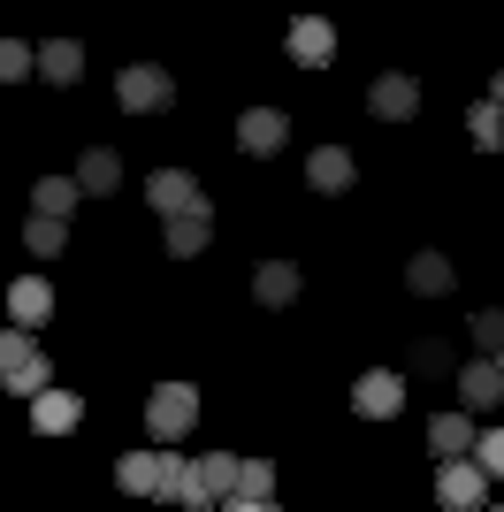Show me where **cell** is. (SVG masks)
Wrapping results in <instances>:
<instances>
[{
    "instance_id": "6da1fadb",
    "label": "cell",
    "mask_w": 504,
    "mask_h": 512,
    "mask_svg": "<svg viewBox=\"0 0 504 512\" xmlns=\"http://www.w3.org/2000/svg\"><path fill=\"white\" fill-rule=\"evenodd\" d=\"M184 459H176V451H130V459H115V490L123 497H168V505H176V497H184Z\"/></svg>"
},
{
    "instance_id": "7a4b0ae2",
    "label": "cell",
    "mask_w": 504,
    "mask_h": 512,
    "mask_svg": "<svg viewBox=\"0 0 504 512\" xmlns=\"http://www.w3.org/2000/svg\"><path fill=\"white\" fill-rule=\"evenodd\" d=\"M191 421H199V390L191 383H153V398H146V436L153 444H176V436H191Z\"/></svg>"
},
{
    "instance_id": "3957f363",
    "label": "cell",
    "mask_w": 504,
    "mask_h": 512,
    "mask_svg": "<svg viewBox=\"0 0 504 512\" xmlns=\"http://www.w3.org/2000/svg\"><path fill=\"white\" fill-rule=\"evenodd\" d=\"M222 497H237V451H207V459H191V474H184V497H176V505H191V512H214Z\"/></svg>"
},
{
    "instance_id": "277c9868",
    "label": "cell",
    "mask_w": 504,
    "mask_h": 512,
    "mask_svg": "<svg viewBox=\"0 0 504 512\" xmlns=\"http://www.w3.org/2000/svg\"><path fill=\"white\" fill-rule=\"evenodd\" d=\"M115 100H123V115H161L168 100H176V77H168L161 62H138L115 77Z\"/></svg>"
},
{
    "instance_id": "5b68a950",
    "label": "cell",
    "mask_w": 504,
    "mask_h": 512,
    "mask_svg": "<svg viewBox=\"0 0 504 512\" xmlns=\"http://www.w3.org/2000/svg\"><path fill=\"white\" fill-rule=\"evenodd\" d=\"M398 406H405V375L398 367H367L352 383V413H367V421H398Z\"/></svg>"
},
{
    "instance_id": "8992f818",
    "label": "cell",
    "mask_w": 504,
    "mask_h": 512,
    "mask_svg": "<svg viewBox=\"0 0 504 512\" xmlns=\"http://www.w3.org/2000/svg\"><path fill=\"white\" fill-rule=\"evenodd\" d=\"M436 497L451 512H482V497H489V474L474 467V459H443L436 467Z\"/></svg>"
},
{
    "instance_id": "52a82bcc",
    "label": "cell",
    "mask_w": 504,
    "mask_h": 512,
    "mask_svg": "<svg viewBox=\"0 0 504 512\" xmlns=\"http://www.w3.org/2000/svg\"><path fill=\"white\" fill-rule=\"evenodd\" d=\"M283 138H291V115H283V107H245V115H237V146H245L252 161L275 153Z\"/></svg>"
},
{
    "instance_id": "ba28073f",
    "label": "cell",
    "mask_w": 504,
    "mask_h": 512,
    "mask_svg": "<svg viewBox=\"0 0 504 512\" xmlns=\"http://www.w3.org/2000/svg\"><path fill=\"white\" fill-rule=\"evenodd\" d=\"M367 107H375L382 123H405V115H413V107H420V85H413V77H405V69H382L375 85H367Z\"/></svg>"
},
{
    "instance_id": "9c48e42d",
    "label": "cell",
    "mask_w": 504,
    "mask_h": 512,
    "mask_svg": "<svg viewBox=\"0 0 504 512\" xmlns=\"http://www.w3.org/2000/svg\"><path fill=\"white\" fill-rule=\"evenodd\" d=\"M497 406H504V375H497V360L459 367V413H497Z\"/></svg>"
},
{
    "instance_id": "30bf717a",
    "label": "cell",
    "mask_w": 504,
    "mask_h": 512,
    "mask_svg": "<svg viewBox=\"0 0 504 512\" xmlns=\"http://www.w3.org/2000/svg\"><path fill=\"white\" fill-rule=\"evenodd\" d=\"M146 199H153V207H161V222H168V214L199 207V199H207V192H199V176H184V169H153V176H146Z\"/></svg>"
},
{
    "instance_id": "8fae6325",
    "label": "cell",
    "mask_w": 504,
    "mask_h": 512,
    "mask_svg": "<svg viewBox=\"0 0 504 512\" xmlns=\"http://www.w3.org/2000/svg\"><path fill=\"white\" fill-rule=\"evenodd\" d=\"M207 237H214V207H207V199L184 207V214H168V253H176V260L207 253Z\"/></svg>"
},
{
    "instance_id": "7c38bea8",
    "label": "cell",
    "mask_w": 504,
    "mask_h": 512,
    "mask_svg": "<svg viewBox=\"0 0 504 512\" xmlns=\"http://www.w3.org/2000/svg\"><path fill=\"white\" fill-rule=\"evenodd\" d=\"M428 451L436 459H474V413H436L428 421Z\"/></svg>"
},
{
    "instance_id": "4fadbf2b",
    "label": "cell",
    "mask_w": 504,
    "mask_h": 512,
    "mask_svg": "<svg viewBox=\"0 0 504 512\" xmlns=\"http://www.w3.org/2000/svg\"><path fill=\"white\" fill-rule=\"evenodd\" d=\"M8 314H16V329H39V321L54 314V291H46V276H16V283H8Z\"/></svg>"
},
{
    "instance_id": "5bb4252c",
    "label": "cell",
    "mask_w": 504,
    "mask_h": 512,
    "mask_svg": "<svg viewBox=\"0 0 504 512\" xmlns=\"http://www.w3.org/2000/svg\"><path fill=\"white\" fill-rule=\"evenodd\" d=\"M451 283H459V276H451V260H443V253H413V260H405V291H413V299H443Z\"/></svg>"
},
{
    "instance_id": "9a60e30c",
    "label": "cell",
    "mask_w": 504,
    "mask_h": 512,
    "mask_svg": "<svg viewBox=\"0 0 504 512\" xmlns=\"http://www.w3.org/2000/svg\"><path fill=\"white\" fill-rule=\"evenodd\" d=\"M306 176H314V192H329V199H336V192H352V176H359V169H352V153H344V146H314Z\"/></svg>"
},
{
    "instance_id": "2e32d148",
    "label": "cell",
    "mask_w": 504,
    "mask_h": 512,
    "mask_svg": "<svg viewBox=\"0 0 504 512\" xmlns=\"http://www.w3.org/2000/svg\"><path fill=\"white\" fill-rule=\"evenodd\" d=\"M329 54H336V31H329V23H321V16H298V23H291V62L321 69V62H329Z\"/></svg>"
},
{
    "instance_id": "e0dca14e",
    "label": "cell",
    "mask_w": 504,
    "mask_h": 512,
    "mask_svg": "<svg viewBox=\"0 0 504 512\" xmlns=\"http://www.w3.org/2000/svg\"><path fill=\"white\" fill-rule=\"evenodd\" d=\"M84 421V398H69V390H46V398H31V428L39 436H62V428Z\"/></svg>"
},
{
    "instance_id": "ac0fdd59",
    "label": "cell",
    "mask_w": 504,
    "mask_h": 512,
    "mask_svg": "<svg viewBox=\"0 0 504 512\" xmlns=\"http://www.w3.org/2000/svg\"><path fill=\"white\" fill-rule=\"evenodd\" d=\"M252 299L260 306H291L298 299V268L291 260H260V268H252Z\"/></svg>"
},
{
    "instance_id": "d6986e66",
    "label": "cell",
    "mask_w": 504,
    "mask_h": 512,
    "mask_svg": "<svg viewBox=\"0 0 504 512\" xmlns=\"http://www.w3.org/2000/svg\"><path fill=\"white\" fill-rule=\"evenodd\" d=\"M39 77H46V85H77V77H84V46L77 39H46L39 46Z\"/></svg>"
},
{
    "instance_id": "ffe728a7",
    "label": "cell",
    "mask_w": 504,
    "mask_h": 512,
    "mask_svg": "<svg viewBox=\"0 0 504 512\" xmlns=\"http://www.w3.org/2000/svg\"><path fill=\"white\" fill-rule=\"evenodd\" d=\"M77 176H39V192H31V207L46 214V222H69V214H77Z\"/></svg>"
},
{
    "instance_id": "44dd1931",
    "label": "cell",
    "mask_w": 504,
    "mask_h": 512,
    "mask_svg": "<svg viewBox=\"0 0 504 512\" xmlns=\"http://www.w3.org/2000/svg\"><path fill=\"white\" fill-rule=\"evenodd\" d=\"M115 184H123V161H115L107 146H92L77 161V192H115Z\"/></svg>"
},
{
    "instance_id": "7402d4cb",
    "label": "cell",
    "mask_w": 504,
    "mask_h": 512,
    "mask_svg": "<svg viewBox=\"0 0 504 512\" xmlns=\"http://www.w3.org/2000/svg\"><path fill=\"white\" fill-rule=\"evenodd\" d=\"M466 130H474V146H489V153H504V107H489V100H474V107H466Z\"/></svg>"
},
{
    "instance_id": "603a6c76",
    "label": "cell",
    "mask_w": 504,
    "mask_h": 512,
    "mask_svg": "<svg viewBox=\"0 0 504 512\" xmlns=\"http://www.w3.org/2000/svg\"><path fill=\"white\" fill-rule=\"evenodd\" d=\"M39 360V344H31V329H0V383L16 375V367Z\"/></svg>"
},
{
    "instance_id": "cb8c5ba5",
    "label": "cell",
    "mask_w": 504,
    "mask_h": 512,
    "mask_svg": "<svg viewBox=\"0 0 504 512\" xmlns=\"http://www.w3.org/2000/svg\"><path fill=\"white\" fill-rule=\"evenodd\" d=\"M466 337L482 344V360H497V352H504V314H497V306H482V314L466 321Z\"/></svg>"
},
{
    "instance_id": "d4e9b609",
    "label": "cell",
    "mask_w": 504,
    "mask_h": 512,
    "mask_svg": "<svg viewBox=\"0 0 504 512\" xmlns=\"http://www.w3.org/2000/svg\"><path fill=\"white\" fill-rule=\"evenodd\" d=\"M31 69H39V46L0 39V85H16V77H31Z\"/></svg>"
},
{
    "instance_id": "484cf974",
    "label": "cell",
    "mask_w": 504,
    "mask_h": 512,
    "mask_svg": "<svg viewBox=\"0 0 504 512\" xmlns=\"http://www.w3.org/2000/svg\"><path fill=\"white\" fill-rule=\"evenodd\" d=\"M62 237H69V222H46V214H31V222H23V245H31V253H62Z\"/></svg>"
},
{
    "instance_id": "4316f807",
    "label": "cell",
    "mask_w": 504,
    "mask_h": 512,
    "mask_svg": "<svg viewBox=\"0 0 504 512\" xmlns=\"http://www.w3.org/2000/svg\"><path fill=\"white\" fill-rule=\"evenodd\" d=\"M237 497H275V467L268 459H237Z\"/></svg>"
},
{
    "instance_id": "83f0119b",
    "label": "cell",
    "mask_w": 504,
    "mask_h": 512,
    "mask_svg": "<svg viewBox=\"0 0 504 512\" xmlns=\"http://www.w3.org/2000/svg\"><path fill=\"white\" fill-rule=\"evenodd\" d=\"M474 467L504 474V428H474Z\"/></svg>"
},
{
    "instance_id": "f1b7e54d",
    "label": "cell",
    "mask_w": 504,
    "mask_h": 512,
    "mask_svg": "<svg viewBox=\"0 0 504 512\" xmlns=\"http://www.w3.org/2000/svg\"><path fill=\"white\" fill-rule=\"evenodd\" d=\"M413 367H420V375H443V367H451V344H443V337H420L413 344Z\"/></svg>"
},
{
    "instance_id": "f546056e",
    "label": "cell",
    "mask_w": 504,
    "mask_h": 512,
    "mask_svg": "<svg viewBox=\"0 0 504 512\" xmlns=\"http://www.w3.org/2000/svg\"><path fill=\"white\" fill-rule=\"evenodd\" d=\"M214 512H275V497H222Z\"/></svg>"
},
{
    "instance_id": "4dcf8cb0",
    "label": "cell",
    "mask_w": 504,
    "mask_h": 512,
    "mask_svg": "<svg viewBox=\"0 0 504 512\" xmlns=\"http://www.w3.org/2000/svg\"><path fill=\"white\" fill-rule=\"evenodd\" d=\"M489 107H504V77H497V85H489Z\"/></svg>"
},
{
    "instance_id": "1f68e13d",
    "label": "cell",
    "mask_w": 504,
    "mask_h": 512,
    "mask_svg": "<svg viewBox=\"0 0 504 512\" xmlns=\"http://www.w3.org/2000/svg\"><path fill=\"white\" fill-rule=\"evenodd\" d=\"M497 375H504V352H497Z\"/></svg>"
},
{
    "instance_id": "d6a6232c",
    "label": "cell",
    "mask_w": 504,
    "mask_h": 512,
    "mask_svg": "<svg viewBox=\"0 0 504 512\" xmlns=\"http://www.w3.org/2000/svg\"><path fill=\"white\" fill-rule=\"evenodd\" d=\"M497 512H504V505H497Z\"/></svg>"
}]
</instances>
